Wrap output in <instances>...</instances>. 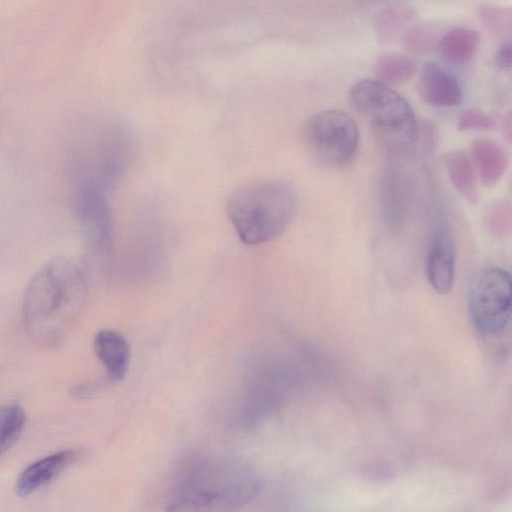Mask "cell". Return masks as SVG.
I'll return each instance as SVG.
<instances>
[{
    "label": "cell",
    "mask_w": 512,
    "mask_h": 512,
    "mask_svg": "<svg viewBox=\"0 0 512 512\" xmlns=\"http://www.w3.org/2000/svg\"><path fill=\"white\" fill-rule=\"evenodd\" d=\"M483 17L487 25L496 31H502L506 29V25H510V14L506 15L504 10L500 9H485Z\"/></svg>",
    "instance_id": "21"
},
{
    "label": "cell",
    "mask_w": 512,
    "mask_h": 512,
    "mask_svg": "<svg viewBox=\"0 0 512 512\" xmlns=\"http://www.w3.org/2000/svg\"><path fill=\"white\" fill-rule=\"evenodd\" d=\"M434 41L433 32L426 27H415L405 35V46L414 53L430 49Z\"/></svg>",
    "instance_id": "20"
},
{
    "label": "cell",
    "mask_w": 512,
    "mask_h": 512,
    "mask_svg": "<svg viewBox=\"0 0 512 512\" xmlns=\"http://www.w3.org/2000/svg\"><path fill=\"white\" fill-rule=\"evenodd\" d=\"M444 165L449 179L458 193L470 203L477 201V185L470 159L463 150L445 155Z\"/></svg>",
    "instance_id": "14"
},
{
    "label": "cell",
    "mask_w": 512,
    "mask_h": 512,
    "mask_svg": "<svg viewBox=\"0 0 512 512\" xmlns=\"http://www.w3.org/2000/svg\"><path fill=\"white\" fill-rule=\"evenodd\" d=\"M349 101L388 150L401 154L414 147L419 134L414 112L389 85L378 80L357 81L350 87Z\"/></svg>",
    "instance_id": "4"
},
{
    "label": "cell",
    "mask_w": 512,
    "mask_h": 512,
    "mask_svg": "<svg viewBox=\"0 0 512 512\" xmlns=\"http://www.w3.org/2000/svg\"><path fill=\"white\" fill-rule=\"evenodd\" d=\"M97 386L94 384H76L72 387L71 393L77 398H88L97 391Z\"/></svg>",
    "instance_id": "23"
},
{
    "label": "cell",
    "mask_w": 512,
    "mask_h": 512,
    "mask_svg": "<svg viewBox=\"0 0 512 512\" xmlns=\"http://www.w3.org/2000/svg\"><path fill=\"white\" fill-rule=\"evenodd\" d=\"M415 72V62L404 55L386 54L378 58L375 64L377 80L389 86L408 81Z\"/></svg>",
    "instance_id": "15"
},
{
    "label": "cell",
    "mask_w": 512,
    "mask_h": 512,
    "mask_svg": "<svg viewBox=\"0 0 512 512\" xmlns=\"http://www.w3.org/2000/svg\"><path fill=\"white\" fill-rule=\"evenodd\" d=\"M496 123L492 117L478 109H465L461 112L458 119V129L467 130H492Z\"/></svg>",
    "instance_id": "18"
},
{
    "label": "cell",
    "mask_w": 512,
    "mask_h": 512,
    "mask_svg": "<svg viewBox=\"0 0 512 512\" xmlns=\"http://www.w3.org/2000/svg\"><path fill=\"white\" fill-rule=\"evenodd\" d=\"M260 490L255 470L232 458H204L179 473L169 499L171 511H225L250 502Z\"/></svg>",
    "instance_id": "2"
},
{
    "label": "cell",
    "mask_w": 512,
    "mask_h": 512,
    "mask_svg": "<svg viewBox=\"0 0 512 512\" xmlns=\"http://www.w3.org/2000/svg\"><path fill=\"white\" fill-rule=\"evenodd\" d=\"M470 156L471 163L484 185L492 186L504 175L508 159L497 143L488 139H478L471 145Z\"/></svg>",
    "instance_id": "12"
},
{
    "label": "cell",
    "mask_w": 512,
    "mask_h": 512,
    "mask_svg": "<svg viewBox=\"0 0 512 512\" xmlns=\"http://www.w3.org/2000/svg\"><path fill=\"white\" fill-rule=\"evenodd\" d=\"M455 240L445 219L434 226L426 258V275L432 288L439 294L448 293L455 276Z\"/></svg>",
    "instance_id": "7"
},
{
    "label": "cell",
    "mask_w": 512,
    "mask_h": 512,
    "mask_svg": "<svg viewBox=\"0 0 512 512\" xmlns=\"http://www.w3.org/2000/svg\"><path fill=\"white\" fill-rule=\"evenodd\" d=\"M304 140L313 158L328 167L342 166L356 154L359 131L354 119L342 110L312 115L304 127Z\"/></svg>",
    "instance_id": "5"
},
{
    "label": "cell",
    "mask_w": 512,
    "mask_h": 512,
    "mask_svg": "<svg viewBox=\"0 0 512 512\" xmlns=\"http://www.w3.org/2000/svg\"><path fill=\"white\" fill-rule=\"evenodd\" d=\"M468 310L474 327L484 336L504 331L511 315V279L500 267L479 272L468 290Z\"/></svg>",
    "instance_id": "6"
},
{
    "label": "cell",
    "mask_w": 512,
    "mask_h": 512,
    "mask_svg": "<svg viewBox=\"0 0 512 512\" xmlns=\"http://www.w3.org/2000/svg\"><path fill=\"white\" fill-rule=\"evenodd\" d=\"M496 65L503 70H507L511 67V43H503L495 54Z\"/></svg>",
    "instance_id": "22"
},
{
    "label": "cell",
    "mask_w": 512,
    "mask_h": 512,
    "mask_svg": "<svg viewBox=\"0 0 512 512\" xmlns=\"http://www.w3.org/2000/svg\"><path fill=\"white\" fill-rule=\"evenodd\" d=\"M26 423V412L18 403L0 405V457L20 438Z\"/></svg>",
    "instance_id": "16"
},
{
    "label": "cell",
    "mask_w": 512,
    "mask_h": 512,
    "mask_svg": "<svg viewBox=\"0 0 512 512\" xmlns=\"http://www.w3.org/2000/svg\"><path fill=\"white\" fill-rule=\"evenodd\" d=\"M488 226L495 235L503 236L511 226V208L506 202L498 203L490 211L488 216Z\"/></svg>",
    "instance_id": "19"
},
{
    "label": "cell",
    "mask_w": 512,
    "mask_h": 512,
    "mask_svg": "<svg viewBox=\"0 0 512 512\" xmlns=\"http://www.w3.org/2000/svg\"><path fill=\"white\" fill-rule=\"evenodd\" d=\"M94 352L111 382H120L130 365V346L127 339L114 329H101L93 338Z\"/></svg>",
    "instance_id": "11"
},
{
    "label": "cell",
    "mask_w": 512,
    "mask_h": 512,
    "mask_svg": "<svg viewBox=\"0 0 512 512\" xmlns=\"http://www.w3.org/2000/svg\"><path fill=\"white\" fill-rule=\"evenodd\" d=\"M418 89L422 99L436 107H454L463 98L458 79L435 62L426 63L422 67Z\"/></svg>",
    "instance_id": "9"
},
{
    "label": "cell",
    "mask_w": 512,
    "mask_h": 512,
    "mask_svg": "<svg viewBox=\"0 0 512 512\" xmlns=\"http://www.w3.org/2000/svg\"><path fill=\"white\" fill-rule=\"evenodd\" d=\"M413 18V11L408 6L398 5L382 10L374 22L375 32L380 41L393 40Z\"/></svg>",
    "instance_id": "17"
},
{
    "label": "cell",
    "mask_w": 512,
    "mask_h": 512,
    "mask_svg": "<svg viewBox=\"0 0 512 512\" xmlns=\"http://www.w3.org/2000/svg\"><path fill=\"white\" fill-rule=\"evenodd\" d=\"M87 291L82 269L66 257L47 261L29 281L22 303L25 326L43 344H54L67 333Z\"/></svg>",
    "instance_id": "1"
},
{
    "label": "cell",
    "mask_w": 512,
    "mask_h": 512,
    "mask_svg": "<svg viewBox=\"0 0 512 512\" xmlns=\"http://www.w3.org/2000/svg\"><path fill=\"white\" fill-rule=\"evenodd\" d=\"M77 452L67 449L44 456L29 464L18 476L16 492L19 496H28L46 486L76 459Z\"/></svg>",
    "instance_id": "10"
},
{
    "label": "cell",
    "mask_w": 512,
    "mask_h": 512,
    "mask_svg": "<svg viewBox=\"0 0 512 512\" xmlns=\"http://www.w3.org/2000/svg\"><path fill=\"white\" fill-rule=\"evenodd\" d=\"M479 45V35L466 27H455L438 40L444 60L453 65H464L474 56Z\"/></svg>",
    "instance_id": "13"
},
{
    "label": "cell",
    "mask_w": 512,
    "mask_h": 512,
    "mask_svg": "<svg viewBox=\"0 0 512 512\" xmlns=\"http://www.w3.org/2000/svg\"><path fill=\"white\" fill-rule=\"evenodd\" d=\"M408 206V182L402 170L387 168L380 181V214L386 229L396 234L405 221Z\"/></svg>",
    "instance_id": "8"
},
{
    "label": "cell",
    "mask_w": 512,
    "mask_h": 512,
    "mask_svg": "<svg viewBox=\"0 0 512 512\" xmlns=\"http://www.w3.org/2000/svg\"><path fill=\"white\" fill-rule=\"evenodd\" d=\"M362 5H374L377 3H381L386 0H357Z\"/></svg>",
    "instance_id": "24"
},
{
    "label": "cell",
    "mask_w": 512,
    "mask_h": 512,
    "mask_svg": "<svg viewBox=\"0 0 512 512\" xmlns=\"http://www.w3.org/2000/svg\"><path fill=\"white\" fill-rule=\"evenodd\" d=\"M297 205L296 190L288 182L257 180L230 195L226 214L243 243L258 245L275 239L286 230Z\"/></svg>",
    "instance_id": "3"
}]
</instances>
